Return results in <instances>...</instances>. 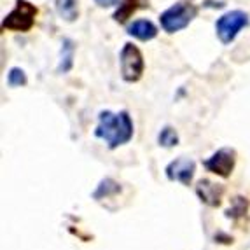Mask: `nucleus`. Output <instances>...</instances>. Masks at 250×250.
Segmentation results:
<instances>
[{"instance_id": "17", "label": "nucleus", "mask_w": 250, "mask_h": 250, "mask_svg": "<svg viewBox=\"0 0 250 250\" xmlns=\"http://www.w3.org/2000/svg\"><path fill=\"white\" fill-rule=\"evenodd\" d=\"M95 4L100 7H112V5L119 4V0H95Z\"/></svg>"}, {"instance_id": "13", "label": "nucleus", "mask_w": 250, "mask_h": 250, "mask_svg": "<svg viewBox=\"0 0 250 250\" xmlns=\"http://www.w3.org/2000/svg\"><path fill=\"white\" fill-rule=\"evenodd\" d=\"M158 144L161 147H175L179 146V133L175 128L165 126L158 135Z\"/></svg>"}, {"instance_id": "4", "label": "nucleus", "mask_w": 250, "mask_h": 250, "mask_svg": "<svg viewBox=\"0 0 250 250\" xmlns=\"http://www.w3.org/2000/svg\"><path fill=\"white\" fill-rule=\"evenodd\" d=\"M119 65H121V75L126 83H137L142 79L146 62H144L142 51L135 44L126 42L119 53Z\"/></svg>"}, {"instance_id": "8", "label": "nucleus", "mask_w": 250, "mask_h": 250, "mask_svg": "<svg viewBox=\"0 0 250 250\" xmlns=\"http://www.w3.org/2000/svg\"><path fill=\"white\" fill-rule=\"evenodd\" d=\"M224 192L226 188L222 184H215L212 180H200L196 186V194L205 205H208V207H221L222 205V198H224Z\"/></svg>"}, {"instance_id": "11", "label": "nucleus", "mask_w": 250, "mask_h": 250, "mask_svg": "<svg viewBox=\"0 0 250 250\" xmlns=\"http://www.w3.org/2000/svg\"><path fill=\"white\" fill-rule=\"evenodd\" d=\"M58 14L67 21H75L79 16L77 11V0H56Z\"/></svg>"}, {"instance_id": "10", "label": "nucleus", "mask_w": 250, "mask_h": 250, "mask_svg": "<svg viewBox=\"0 0 250 250\" xmlns=\"http://www.w3.org/2000/svg\"><path fill=\"white\" fill-rule=\"evenodd\" d=\"M119 191H121V186H119L114 179L107 177V179H104L100 184H98L96 191L93 192V200L100 201V200H104V198L114 196V194H117Z\"/></svg>"}, {"instance_id": "3", "label": "nucleus", "mask_w": 250, "mask_h": 250, "mask_svg": "<svg viewBox=\"0 0 250 250\" xmlns=\"http://www.w3.org/2000/svg\"><path fill=\"white\" fill-rule=\"evenodd\" d=\"M37 13V7L28 0H18L16 7L2 21V28L9 32H30L35 25Z\"/></svg>"}, {"instance_id": "2", "label": "nucleus", "mask_w": 250, "mask_h": 250, "mask_svg": "<svg viewBox=\"0 0 250 250\" xmlns=\"http://www.w3.org/2000/svg\"><path fill=\"white\" fill-rule=\"evenodd\" d=\"M198 14V9L192 4H173L171 7H168L167 11H163L161 16H159V23H161V28L167 32V34H175L180 32L186 26L191 23Z\"/></svg>"}, {"instance_id": "1", "label": "nucleus", "mask_w": 250, "mask_h": 250, "mask_svg": "<svg viewBox=\"0 0 250 250\" xmlns=\"http://www.w3.org/2000/svg\"><path fill=\"white\" fill-rule=\"evenodd\" d=\"M135 126L128 110L112 112V110H102L98 114V126L95 128V137L104 140L108 149L126 146L133 138Z\"/></svg>"}, {"instance_id": "12", "label": "nucleus", "mask_w": 250, "mask_h": 250, "mask_svg": "<svg viewBox=\"0 0 250 250\" xmlns=\"http://www.w3.org/2000/svg\"><path fill=\"white\" fill-rule=\"evenodd\" d=\"M62 62H60V67H58V72H68L72 68V60H74V42L70 39H65L62 44Z\"/></svg>"}, {"instance_id": "16", "label": "nucleus", "mask_w": 250, "mask_h": 250, "mask_svg": "<svg viewBox=\"0 0 250 250\" xmlns=\"http://www.w3.org/2000/svg\"><path fill=\"white\" fill-rule=\"evenodd\" d=\"M247 213V201L245 198H234L233 200V207H231L228 212H226V217H229V219H238V217H242Z\"/></svg>"}, {"instance_id": "7", "label": "nucleus", "mask_w": 250, "mask_h": 250, "mask_svg": "<svg viewBox=\"0 0 250 250\" xmlns=\"http://www.w3.org/2000/svg\"><path fill=\"white\" fill-rule=\"evenodd\" d=\"M196 173V163L191 158H180L173 159L171 163H168L165 168V175L170 182H179L182 186H191L192 179Z\"/></svg>"}, {"instance_id": "15", "label": "nucleus", "mask_w": 250, "mask_h": 250, "mask_svg": "<svg viewBox=\"0 0 250 250\" xmlns=\"http://www.w3.org/2000/svg\"><path fill=\"white\" fill-rule=\"evenodd\" d=\"M7 84L11 88H20V86H25L26 84V74L25 70H21V68L14 67L9 70L7 74Z\"/></svg>"}, {"instance_id": "9", "label": "nucleus", "mask_w": 250, "mask_h": 250, "mask_svg": "<svg viewBox=\"0 0 250 250\" xmlns=\"http://www.w3.org/2000/svg\"><path fill=\"white\" fill-rule=\"evenodd\" d=\"M128 34L138 41H152L158 35V26L149 20H137L128 26Z\"/></svg>"}, {"instance_id": "14", "label": "nucleus", "mask_w": 250, "mask_h": 250, "mask_svg": "<svg viewBox=\"0 0 250 250\" xmlns=\"http://www.w3.org/2000/svg\"><path fill=\"white\" fill-rule=\"evenodd\" d=\"M135 11H137V0H125L121 4V7H119V11L114 14V18H116V21L123 23V21L128 20Z\"/></svg>"}, {"instance_id": "6", "label": "nucleus", "mask_w": 250, "mask_h": 250, "mask_svg": "<svg viewBox=\"0 0 250 250\" xmlns=\"http://www.w3.org/2000/svg\"><path fill=\"white\" fill-rule=\"evenodd\" d=\"M203 167L217 177L228 179L233 173L234 167H236V150L231 147H222V149L215 150L207 161L203 163Z\"/></svg>"}, {"instance_id": "5", "label": "nucleus", "mask_w": 250, "mask_h": 250, "mask_svg": "<svg viewBox=\"0 0 250 250\" xmlns=\"http://www.w3.org/2000/svg\"><path fill=\"white\" fill-rule=\"evenodd\" d=\"M250 20L249 14L245 11H240V9H234L229 13L222 14L215 23V32L217 37L222 44H231V42L236 39V35L242 32L245 26H249Z\"/></svg>"}]
</instances>
